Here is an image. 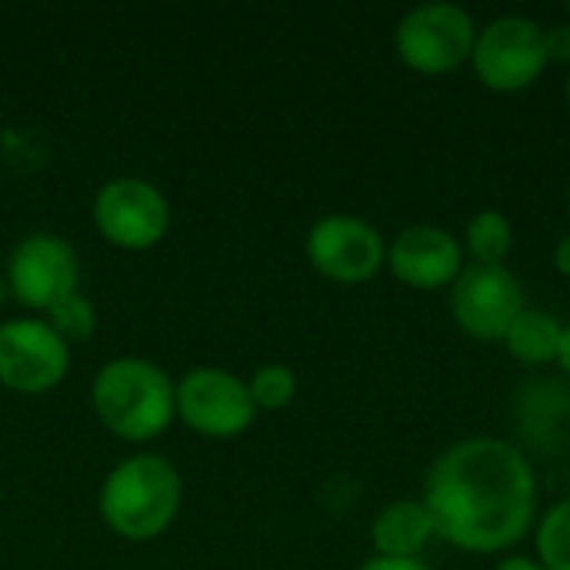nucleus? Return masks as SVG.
<instances>
[{"label":"nucleus","mask_w":570,"mask_h":570,"mask_svg":"<svg viewBox=\"0 0 570 570\" xmlns=\"http://www.w3.org/2000/svg\"><path fill=\"white\" fill-rule=\"evenodd\" d=\"M421 501L444 544L508 554L538 524V474L518 444L474 434L431 461Z\"/></svg>","instance_id":"1"},{"label":"nucleus","mask_w":570,"mask_h":570,"mask_svg":"<svg viewBox=\"0 0 570 570\" xmlns=\"http://www.w3.org/2000/svg\"><path fill=\"white\" fill-rule=\"evenodd\" d=\"M184 508V478L164 454H130L117 461L97 491V514L110 534L130 544L164 538Z\"/></svg>","instance_id":"2"},{"label":"nucleus","mask_w":570,"mask_h":570,"mask_svg":"<svg viewBox=\"0 0 570 570\" xmlns=\"http://www.w3.org/2000/svg\"><path fill=\"white\" fill-rule=\"evenodd\" d=\"M174 377L147 357H114L90 381V407L107 434L127 444H150L177 421Z\"/></svg>","instance_id":"3"},{"label":"nucleus","mask_w":570,"mask_h":570,"mask_svg":"<svg viewBox=\"0 0 570 570\" xmlns=\"http://www.w3.org/2000/svg\"><path fill=\"white\" fill-rule=\"evenodd\" d=\"M478 40V20L448 0L411 7L394 27L397 60L421 77H444L471 63Z\"/></svg>","instance_id":"4"},{"label":"nucleus","mask_w":570,"mask_h":570,"mask_svg":"<svg viewBox=\"0 0 570 570\" xmlns=\"http://www.w3.org/2000/svg\"><path fill=\"white\" fill-rule=\"evenodd\" d=\"M170 200L167 194L147 177H110L97 187L90 200V220L104 244L144 254L154 250L170 230Z\"/></svg>","instance_id":"5"},{"label":"nucleus","mask_w":570,"mask_h":570,"mask_svg":"<svg viewBox=\"0 0 570 570\" xmlns=\"http://www.w3.org/2000/svg\"><path fill=\"white\" fill-rule=\"evenodd\" d=\"M174 407L177 421L207 441H234L247 434L261 414L247 391V377L217 364H200L180 374L174 384Z\"/></svg>","instance_id":"6"},{"label":"nucleus","mask_w":570,"mask_h":570,"mask_svg":"<svg viewBox=\"0 0 570 570\" xmlns=\"http://www.w3.org/2000/svg\"><path fill=\"white\" fill-rule=\"evenodd\" d=\"M471 70L494 94H518L548 70L544 23L524 13H501L478 27Z\"/></svg>","instance_id":"7"},{"label":"nucleus","mask_w":570,"mask_h":570,"mask_svg":"<svg viewBox=\"0 0 570 570\" xmlns=\"http://www.w3.org/2000/svg\"><path fill=\"white\" fill-rule=\"evenodd\" d=\"M7 287L13 301L43 317L53 304L80 291V257L73 244L50 230L23 234L7 254Z\"/></svg>","instance_id":"8"},{"label":"nucleus","mask_w":570,"mask_h":570,"mask_svg":"<svg viewBox=\"0 0 570 570\" xmlns=\"http://www.w3.org/2000/svg\"><path fill=\"white\" fill-rule=\"evenodd\" d=\"M70 374V344L33 314L0 324V387L20 397H43Z\"/></svg>","instance_id":"9"},{"label":"nucleus","mask_w":570,"mask_h":570,"mask_svg":"<svg viewBox=\"0 0 570 570\" xmlns=\"http://www.w3.org/2000/svg\"><path fill=\"white\" fill-rule=\"evenodd\" d=\"M307 264L334 284H367L387 267L384 234L357 214H324L304 237Z\"/></svg>","instance_id":"10"},{"label":"nucleus","mask_w":570,"mask_h":570,"mask_svg":"<svg viewBox=\"0 0 570 570\" xmlns=\"http://www.w3.org/2000/svg\"><path fill=\"white\" fill-rule=\"evenodd\" d=\"M528 311L518 274L504 264H464L451 284V317L471 341H504L511 324Z\"/></svg>","instance_id":"11"},{"label":"nucleus","mask_w":570,"mask_h":570,"mask_svg":"<svg viewBox=\"0 0 570 570\" xmlns=\"http://www.w3.org/2000/svg\"><path fill=\"white\" fill-rule=\"evenodd\" d=\"M468 254L461 247V237L434 227V224H414L391 237L387 244V271L414 291H441L458 281L464 271Z\"/></svg>","instance_id":"12"},{"label":"nucleus","mask_w":570,"mask_h":570,"mask_svg":"<svg viewBox=\"0 0 570 570\" xmlns=\"http://www.w3.org/2000/svg\"><path fill=\"white\" fill-rule=\"evenodd\" d=\"M434 538V518L421 498H397L384 504L371 524L374 554L384 558H421Z\"/></svg>","instance_id":"13"},{"label":"nucleus","mask_w":570,"mask_h":570,"mask_svg":"<svg viewBox=\"0 0 570 570\" xmlns=\"http://www.w3.org/2000/svg\"><path fill=\"white\" fill-rule=\"evenodd\" d=\"M561 334H564L561 317H554L548 311H538V307H528L511 324V331L504 334L501 344L511 354V361H518L524 367H548V364H558Z\"/></svg>","instance_id":"14"},{"label":"nucleus","mask_w":570,"mask_h":570,"mask_svg":"<svg viewBox=\"0 0 570 570\" xmlns=\"http://www.w3.org/2000/svg\"><path fill=\"white\" fill-rule=\"evenodd\" d=\"M461 247L468 264H504L514 250V224L504 210L484 207L478 210L461 234Z\"/></svg>","instance_id":"15"},{"label":"nucleus","mask_w":570,"mask_h":570,"mask_svg":"<svg viewBox=\"0 0 570 570\" xmlns=\"http://www.w3.org/2000/svg\"><path fill=\"white\" fill-rule=\"evenodd\" d=\"M534 558L548 570H570V494L538 518Z\"/></svg>","instance_id":"16"},{"label":"nucleus","mask_w":570,"mask_h":570,"mask_svg":"<svg viewBox=\"0 0 570 570\" xmlns=\"http://www.w3.org/2000/svg\"><path fill=\"white\" fill-rule=\"evenodd\" d=\"M247 391H250L257 411H284L297 397V374H294V367H287L281 361L261 364L247 377Z\"/></svg>","instance_id":"17"},{"label":"nucleus","mask_w":570,"mask_h":570,"mask_svg":"<svg viewBox=\"0 0 570 570\" xmlns=\"http://www.w3.org/2000/svg\"><path fill=\"white\" fill-rule=\"evenodd\" d=\"M43 321L67 341V344H77V341H90L94 331H97V311L90 304V297H83L80 291H73L70 297H63L60 304H53Z\"/></svg>","instance_id":"18"},{"label":"nucleus","mask_w":570,"mask_h":570,"mask_svg":"<svg viewBox=\"0 0 570 570\" xmlns=\"http://www.w3.org/2000/svg\"><path fill=\"white\" fill-rule=\"evenodd\" d=\"M544 47H548V63L570 67V20H558L544 27Z\"/></svg>","instance_id":"19"},{"label":"nucleus","mask_w":570,"mask_h":570,"mask_svg":"<svg viewBox=\"0 0 570 570\" xmlns=\"http://www.w3.org/2000/svg\"><path fill=\"white\" fill-rule=\"evenodd\" d=\"M357 570H434L421 558H384V554H371L367 561H361Z\"/></svg>","instance_id":"20"},{"label":"nucleus","mask_w":570,"mask_h":570,"mask_svg":"<svg viewBox=\"0 0 570 570\" xmlns=\"http://www.w3.org/2000/svg\"><path fill=\"white\" fill-rule=\"evenodd\" d=\"M491 570H548L538 558H531V554H504L498 564Z\"/></svg>","instance_id":"21"},{"label":"nucleus","mask_w":570,"mask_h":570,"mask_svg":"<svg viewBox=\"0 0 570 570\" xmlns=\"http://www.w3.org/2000/svg\"><path fill=\"white\" fill-rule=\"evenodd\" d=\"M554 271L561 277H570V230L554 244Z\"/></svg>","instance_id":"22"},{"label":"nucleus","mask_w":570,"mask_h":570,"mask_svg":"<svg viewBox=\"0 0 570 570\" xmlns=\"http://www.w3.org/2000/svg\"><path fill=\"white\" fill-rule=\"evenodd\" d=\"M558 367L570 377V321H564V334H561V351H558Z\"/></svg>","instance_id":"23"},{"label":"nucleus","mask_w":570,"mask_h":570,"mask_svg":"<svg viewBox=\"0 0 570 570\" xmlns=\"http://www.w3.org/2000/svg\"><path fill=\"white\" fill-rule=\"evenodd\" d=\"M564 97H568V107H570V73H568V80H564Z\"/></svg>","instance_id":"24"},{"label":"nucleus","mask_w":570,"mask_h":570,"mask_svg":"<svg viewBox=\"0 0 570 570\" xmlns=\"http://www.w3.org/2000/svg\"><path fill=\"white\" fill-rule=\"evenodd\" d=\"M568 210H570V187H568Z\"/></svg>","instance_id":"25"},{"label":"nucleus","mask_w":570,"mask_h":570,"mask_svg":"<svg viewBox=\"0 0 570 570\" xmlns=\"http://www.w3.org/2000/svg\"><path fill=\"white\" fill-rule=\"evenodd\" d=\"M568 20H570V3H568Z\"/></svg>","instance_id":"26"}]
</instances>
